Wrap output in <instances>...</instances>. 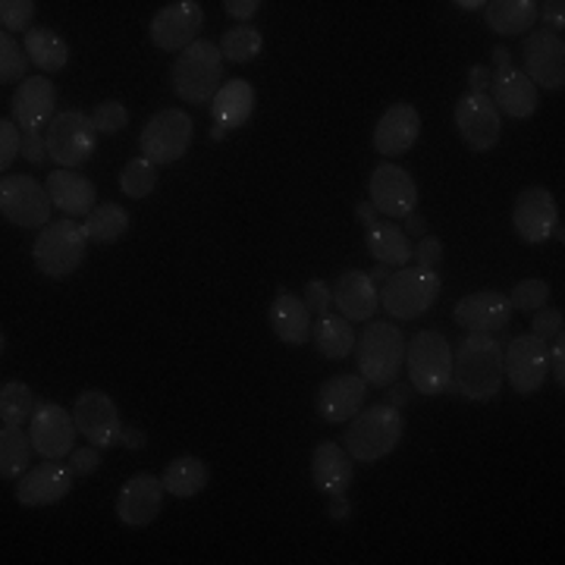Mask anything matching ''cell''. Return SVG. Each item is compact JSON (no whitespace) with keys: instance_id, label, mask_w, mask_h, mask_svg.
Instances as JSON below:
<instances>
[{"instance_id":"cell-1","label":"cell","mask_w":565,"mask_h":565,"mask_svg":"<svg viewBox=\"0 0 565 565\" xmlns=\"http://www.w3.org/2000/svg\"><path fill=\"white\" fill-rule=\"evenodd\" d=\"M505 381L503 345L487 333H468L459 349H452V384L471 403H487L500 393Z\"/></svg>"},{"instance_id":"cell-2","label":"cell","mask_w":565,"mask_h":565,"mask_svg":"<svg viewBox=\"0 0 565 565\" xmlns=\"http://www.w3.org/2000/svg\"><path fill=\"white\" fill-rule=\"evenodd\" d=\"M405 418L396 405H371L359 412L343 434L352 462H381L403 440Z\"/></svg>"},{"instance_id":"cell-3","label":"cell","mask_w":565,"mask_h":565,"mask_svg":"<svg viewBox=\"0 0 565 565\" xmlns=\"http://www.w3.org/2000/svg\"><path fill=\"white\" fill-rule=\"evenodd\" d=\"M359 377L367 386H393L405 367V333L396 323L371 321L359 337Z\"/></svg>"},{"instance_id":"cell-4","label":"cell","mask_w":565,"mask_h":565,"mask_svg":"<svg viewBox=\"0 0 565 565\" xmlns=\"http://www.w3.org/2000/svg\"><path fill=\"white\" fill-rule=\"evenodd\" d=\"M223 85L221 44L199 39L173 63V92L185 104H207Z\"/></svg>"},{"instance_id":"cell-5","label":"cell","mask_w":565,"mask_h":565,"mask_svg":"<svg viewBox=\"0 0 565 565\" xmlns=\"http://www.w3.org/2000/svg\"><path fill=\"white\" fill-rule=\"evenodd\" d=\"M85 248H88V233L85 223L63 217L57 223H47L35 236L32 245V258L44 277L51 280H66L73 277L85 262Z\"/></svg>"},{"instance_id":"cell-6","label":"cell","mask_w":565,"mask_h":565,"mask_svg":"<svg viewBox=\"0 0 565 565\" xmlns=\"http://www.w3.org/2000/svg\"><path fill=\"white\" fill-rule=\"evenodd\" d=\"M408 381L422 396H440L452 384V345L440 330H422L405 345Z\"/></svg>"},{"instance_id":"cell-7","label":"cell","mask_w":565,"mask_h":565,"mask_svg":"<svg viewBox=\"0 0 565 565\" xmlns=\"http://www.w3.org/2000/svg\"><path fill=\"white\" fill-rule=\"evenodd\" d=\"M444 280L437 270H424V267H399L396 274H390V280L381 289V305L390 318L396 321H415L424 311H430L434 302L440 299Z\"/></svg>"},{"instance_id":"cell-8","label":"cell","mask_w":565,"mask_h":565,"mask_svg":"<svg viewBox=\"0 0 565 565\" xmlns=\"http://www.w3.org/2000/svg\"><path fill=\"white\" fill-rule=\"evenodd\" d=\"M44 145H47V158L63 167V170H76L85 161H92L95 148H98V129L88 114L82 110H61L51 126L44 129Z\"/></svg>"},{"instance_id":"cell-9","label":"cell","mask_w":565,"mask_h":565,"mask_svg":"<svg viewBox=\"0 0 565 565\" xmlns=\"http://www.w3.org/2000/svg\"><path fill=\"white\" fill-rule=\"evenodd\" d=\"M192 136H195V122L185 110H161L154 114L151 120L145 122L141 129V158L151 161L154 167H163V163H177L180 158H185L189 145H192Z\"/></svg>"},{"instance_id":"cell-10","label":"cell","mask_w":565,"mask_h":565,"mask_svg":"<svg viewBox=\"0 0 565 565\" xmlns=\"http://www.w3.org/2000/svg\"><path fill=\"white\" fill-rule=\"evenodd\" d=\"M51 195L47 189L35 182L32 177H3L0 182V211L3 221H10L13 226L22 230H44L51 223Z\"/></svg>"},{"instance_id":"cell-11","label":"cell","mask_w":565,"mask_h":565,"mask_svg":"<svg viewBox=\"0 0 565 565\" xmlns=\"http://www.w3.org/2000/svg\"><path fill=\"white\" fill-rule=\"evenodd\" d=\"M503 371L515 393L531 396L544 386L550 374V345L537 337H515L503 349Z\"/></svg>"},{"instance_id":"cell-12","label":"cell","mask_w":565,"mask_h":565,"mask_svg":"<svg viewBox=\"0 0 565 565\" xmlns=\"http://www.w3.org/2000/svg\"><path fill=\"white\" fill-rule=\"evenodd\" d=\"M367 192H371V204L377 207V214H384L390 221L408 217L418 207V185L399 163L374 167V173L367 180Z\"/></svg>"},{"instance_id":"cell-13","label":"cell","mask_w":565,"mask_h":565,"mask_svg":"<svg viewBox=\"0 0 565 565\" xmlns=\"http://www.w3.org/2000/svg\"><path fill=\"white\" fill-rule=\"evenodd\" d=\"M73 418L79 434L92 446H117L122 437V422L117 403L104 390H82L73 405Z\"/></svg>"},{"instance_id":"cell-14","label":"cell","mask_w":565,"mask_h":565,"mask_svg":"<svg viewBox=\"0 0 565 565\" xmlns=\"http://www.w3.org/2000/svg\"><path fill=\"white\" fill-rule=\"evenodd\" d=\"M76 418L57 403H39L35 415H32V446L39 452L41 459H66L76 446Z\"/></svg>"},{"instance_id":"cell-15","label":"cell","mask_w":565,"mask_h":565,"mask_svg":"<svg viewBox=\"0 0 565 565\" xmlns=\"http://www.w3.org/2000/svg\"><path fill=\"white\" fill-rule=\"evenodd\" d=\"M527 79L534 88H563L565 85V41L559 32H531L522 44Z\"/></svg>"},{"instance_id":"cell-16","label":"cell","mask_w":565,"mask_h":565,"mask_svg":"<svg viewBox=\"0 0 565 565\" xmlns=\"http://www.w3.org/2000/svg\"><path fill=\"white\" fill-rule=\"evenodd\" d=\"M456 129L471 151H490L497 148L500 132H503V117L493 107L490 95H475L468 92L456 104Z\"/></svg>"},{"instance_id":"cell-17","label":"cell","mask_w":565,"mask_h":565,"mask_svg":"<svg viewBox=\"0 0 565 565\" xmlns=\"http://www.w3.org/2000/svg\"><path fill=\"white\" fill-rule=\"evenodd\" d=\"M204 10L202 3L195 0H177V3H167L163 10H158V17L151 20V41L161 47V51H185L189 44L199 41L202 32Z\"/></svg>"},{"instance_id":"cell-18","label":"cell","mask_w":565,"mask_h":565,"mask_svg":"<svg viewBox=\"0 0 565 565\" xmlns=\"http://www.w3.org/2000/svg\"><path fill=\"white\" fill-rule=\"evenodd\" d=\"M556 199L544 185H527L519 192L515 207H512V226L525 243H546L556 233Z\"/></svg>"},{"instance_id":"cell-19","label":"cell","mask_w":565,"mask_h":565,"mask_svg":"<svg viewBox=\"0 0 565 565\" xmlns=\"http://www.w3.org/2000/svg\"><path fill=\"white\" fill-rule=\"evenodd\" d=\"M73 471L70 465L57 459H44L41 465H32L20 481H17V500L25 509H39V505H57L73 490Z\"/></svg>"},{"instance_id":"cell-20","label":"cell","mask_w":565,"mask_h":565,"mask_svg":"<svg viewBox=\"0 0 565 565\" xmlns=\"http://www.w3.org/2000/svg\"><path fill=\"white\" fill-rule=\"evenodd\" d=\"M163 481L158 475H132L126 484H122L120 497H117V515H120L122 525L129 527H148L163 509Z\"/></svg>"},{"instance_id":"cell-21","label":"cell","mask_w":565,"mask_h":565,"mask_svg":"<svg viewBox=\"0 0 565 565\" xmlns=\"http://www.w3.org/2000/svg\"><path fill=\"white\" fill-rule=\"evenodd\" d=\"M57 117V88L47 76H32L13 95V122L22 132H44Z\"/></svg>"},{"instance_id":"cell-22","label":"cell","mask_w":565,"mask_h":565,"mask_svg":"<svg viewBox=\"0 0 565 565\" xmlns=\"http://www.w3.org/2000/svg\"><path fill=\"white\" fill-rule=\"evenodd\" d=\"M364 399H367V384L359 374H340L323 381L318 390V415L327 424H349L359 412H362Z\"/></svg>"},{"instance_id":"cell-23","label":"cell","mask_w":565,"mask_h":565,"mask_svg":"<svg viewBox=\"0 0 565 565\" xmlns=\"http://www.w3.org/2000/svg\"><path fill=\"white\" fill-rule=\"evenodd\" d=\"M44 189H47V195H51V202L57 211H63L70 221H76V217H88L95 207H98V189H95V182L88 180V177H82L76 170H51L47 173V180H44Z\"/></svg>"},{"instance_id":"cell-24","label":"cell","mask_w":565,"mask_h":565,"mask_svg":"<svg viewBox=\"0 0 565 565\" xmlns=\"http://www.w3.org/2000/svg\"><path fill=\"white\" fill-rule=\"evenodd\" d=\"M509 315H512L509 299H505L503 292H497V289L471 292V296L459 299L456 311H452L456 323L465 327L468 333H487V337L503 330L505 323H509Z\"/></svg>"},{"instance_id":"cell-25","label":"cell","mask_w":565,"mask_h":565,"mask_svg":"<svg viewBox=\"0 0 565 565\" xmlns=\"http://www.w3.org/2000/svg\"><path fill=\"white\" fill-rule=\"evenodd\" d=\"M422 136V117L412 104H393L374 126V148L381 158H399Z\"/></svg>"},{"instance_id":"cell-26","label":"cell","mask_w":565,"mask_h":565,"mask_svg":"<svg viewBox=\"0 0 565 565\" xmlns=\"http://www.w3.org/2000/svg\"><path fill=\"white\" fill-rule=\"evenodd\" d=\"M490 88H493V98H490L493 107L500 114H505V117H512V120H527L541 107L534 82L527 79L522 70H515V66H509L503 73H493V85Z\"/></svg>"},{"instance_id":"cell-27","label":"cell","mask_w":565,"mask_h":565,"mask_svg":"<svg viewBox=\"0 0 565 565\" xmlns=\"http://www.w3.org/2000/svg\"><path fill=\"white\" fill-rule=\"evenodd\" d=\"M333 305L340 308L345 321H371L381 308L377 282L364 270H345L343 277L333 282Z\"/></svg>"},{"instance_id":"cell-28","label":"cell","mask_w":565,"mask_h":565,"mask_svg":"<svg viewBox=\"0 0 565 565\" xmlns=\"http://www.w3.org/2000/svg\"><path fill=\"white\" fill-rule=\"evenodd\" d=\"M352 456L345 452V446L323 440L311 452V481L327 497H340L352 484Z\"/></svg>"},{"instance_id":"cell-29","label":"cell","mask_w":565,"mask_h":565,"mask_svg":"<svg viewBox=\"0 0 565 565\" xmlns=\"http://www.w3.org/2000/svg\"><path fill=\"white\" fill-rule=\"evenodd\" d=\"M270 330L274 337L286 345H305L311 340V311L299 296L292 292H280L270 302Z\"/></svg>"},{"instance_id":"cell-30","label":"cell","mask_w":565,"mask_h":565,"mask_svg":"<svg viewBox=\"0 0 565 565\" xmlns=\"http://www.w3.org/2000/svg\"><path fill=\"white\" fill-rule=\"evenodd\" d=\"M252 110H255V88H252V82L245 79L223 82L221 92L211 102L214 126H221L226 132L230 129H239L243 122H248Z\"/></svg>"},{"instance_id":"cell-31","label":"cell","mask_w":565,"mask_h":565,"mask_svg":"<svg viewBox=\"0 0 565 565\" xmlns=\"http://www.w3.org/2000/svg\"><path fill=\"white\" fill-rule=\"evenodd\" d=\"M364 245H367L371 258L377 264H386V267H408V262H412L408 236H405L396 223H371L367 226V236H364Z\"/></svg>"},{"instance_id":"cell-32","label":"cell","mask_w":565,"mask_h":565,"mask_svg":"<svg viewBox=\"0 0 565 565\" xmlns=\"http://www.w3.org/2000/svg\"><path fill=\"white\" fill-rule=\"evenodd\" d=\"M484 20L490 32L497 35H522L534 29L537 20V3L534 0H490L484 3Z\"/></svg>"},{"instance_id":"cell-33","label":"cell","mask_w":565,"mask_h":565,"mask_svg":"<svg viewBox=\"0 0 565 565\" xmlns=\"http://www.w3.org/2000/svg\"><path fill=\"white\" fill-rule=\"evenodd\" d=\"M311 340H315V349L321 352L323 359L330 362H343L345 355L355 349L359 337L352 330V321H345L343 315H323L318 318V323L311 327Z\"/></svg>"},{"instance_id":"cell-34","label":"cell","mask_w":565,"mask_h":565,"mask_svg":"<svg viewBox=\"0 0 565 565\" xmlns=\"http://www.w3.org/2000/svg\"><path fill=\"white\" fill-rule=\"evenodd\" d=\"M22 47L29 54V61L39 66L41 73H57L70 61V44L54 32V29H29L22 35Z\"/></svg>"},{"instance_id":"cell-35","label":"cell","mask_w":565,"mask_h":565,"mask_svg":"<svg viewBox=\"0 0 565 565\" xmlns=\"http://www.w3.org/2000/svg\"><path fill=\"white\" fill-rule=\"evenodd\" d=\"M161 481L170 497H180V500L195 497L207 487V465L202 459H195V456H180V459H173L163 468Z\"/></svg>"},{"instance_id":"cell-36","label":"cell","mask_w":565,"mask_h":565,"mask_svg":"<svg viewBox=\"0 0 565 565\" xmlns=\"http://www.w3.org/2000/svg\"><path fill=\"white\" fill-rule=\"evenodd\" d=\"M32 437L22 434L20 427L3 424L0 430V478L3 481H20L32 462Z\"/></svg>"},{"instance_id":"cell-37","label":"cell","mask_w":565,"mask_h":565,"mask_svg":"<svg viewBox=\"0 0 565 565\" xmlns=\"http://www.w3.org/2000/svg\"><path fill=\"white\" fill-rule=\"evenodd\" d=\"M129 223H132V217H129L126 207H120L117 202H107L98 204V207L85 217V233H88L92 243H120L122 236H126V230H129Z\"/></svg>"},{"instance_id":"cell-38","label":"cell","mask_w":565,"mask_h":565,"mask_svg":"<svg viewBox=\"0 0 565 565\" xmlns=\"http://www.w3.org/2000/svg\"><path fill=\"white\" fill-rule=\"evenodd\" d=\"M35 408H39V399L22 381L3 384V390H0V418H3V424L22 427L25 422H32Z\"/></svg>"},{"instance_id":"cell-39","label":"cell","mask_w":565,"mask_h":565,"mask_svg":"<svg viewBox=\"0 0 565 565\" xmlns=\"http://www.w3.org/2000/svg\"><path fill=\"white\" fill-rule=\"evenodd\" d=\"M262 47H264L262 32H258V29H252V25H236V29L223 32V39H221L223 61H233V63L255 61V57L262 54Z\"/></svg>"},{"instance_id":"cell-40","label":"cell","mask_w":565,"mask_h":565,"mask_svg":"<svg viewBox=\"0 0 565 565\" xmlns=\"http://www.w3.org/2000/svg\"><path fill=\"white\" fill-rule=\"evenodd\" d=\"M154 185H158V167H154L151 161L136 158V161H129L126 167H122V173H120L122 195H129V199H148V195L154 192Z\"/></svg>"},{"instance_id":"cell-41","label":"cell","mask_w":565,"mask_h":565,"mask_svg":"<svg viewBox=\"0 0 565 565\" xmlns=\"http://www.w3.org/2000/svg\"><path fill=\"white\" fill-rule=\"evenodd\" d=\"M29 54L10 32H0V82H25Z\"/></svg>"},{"instance_id":"cell-42","label":"cell","mask_w":565,"mask_h":565,"mask_svg":"<svg viewBox=\"0 0 565 565\" xmlns=\"http://www.w3.org/2000/svg\"><path fill=\"white\" fill-rule=\"evenodd\" d=\"M509 299V308L522 311V315H534L537 308H544L550 302V286L544 280H522L512 286V292L505 296Z\"/></svg>"},{"instance_id":"cell-43","label":"cell","mask_w":565,"mask_h":565,"mask_svg":"<svg viewBox=\"0 0 565 565\" xmlns=\"http://www.w3.org/2000/svg\"><path fill=\"white\" fill-rule=\"evenodd\" d=\"M35 3L32 0H3L0 3V22H3V32H25L32 20H35Z\"/></svg>"},{"instance_id":"cell-44","label":"cell","mask_w":565,"mask_h":565,"mask_svg":"<svg viewBox=\"0 0 565 565\" xmlns=\"http://www.w3.org/2000/svg\"><path fill=\"white\" fill-rule=\"evenodd\" d=\"M92 122H95V129L104 132V136H117V132L126 129V122H129V110L122 107V102H104L95 107Z\"/></svg>"},{"instance_id":"cell-45","label":"cell","mask_w":565,"mask_h":565,"mask_svg":"<svg viewBox=\"0 0 565 565\" xmlns=\"http://www.w3.org/2000/svg\"><path fill=\"white\" fill-rule=\"evenodd\" d=\"M22 154V129L13 120H0V170L7 177V170Z\"/></svg>"},{"instance_id":"cell-46","label":"cell","mask_w":565,"mask_h":565,"mask_svg":"<svg viewBox=\"0 0 565 565\" xmlns=\"http://www.w3.org/2000/svg\"><path fill=\"white\" fill-rule=\"evenodd\" d=\"M563 333V311L559 308H537L534 315H531V337H537V340H556Z\"/></svg>"},{"instance_id":"cell-47","label":"cell","mask_w":565,"mask_h":565,"mask_svg":"<svg viewBox=\"0 0 565 565\" xmlns=\"http://www.w3.org/2000/svg\"><path fill=\"white\" fill-rule=\"evenodd\" d=\"M412 258H415V267L437 270V264L444 262V243L437 236H422L418 245L412 248Z\"/></svg>"},{"instance_id":"cell-48","label":"cell","mask_w":565,"mask_h":565,"mask_svg":"<svg viewBox=\"0 0 565 565\" xmlns=\"http://www.w3.org/2000/svg\"><path fill=\"white\" fill-rule=\"evenodd\" d=\"M305 305H308V311L311 315H330V305H333V289L327 286L323 280H308L305 282Z\"/></svg>"},{"instance_id":"cell-49","label":"cell","mask_w":565,"mask_h":565,"mask_svg":"<svg viewBox=\"0 0 565 565\" xmlns=\"http://www.w3.org/2000/svg\"><path fill=\"white\" fill-rule=\"evenodd\" d=\"M102 468V456H98V446H88V449H73L70 452V471L76 478H88Z\"/></svg>"},{"instance_id":"cell-50","label":"cell","mask_w":565,"mask_h":565,"mask_svg":"<svg viewBox=\"0 0 565 565\" xmlns=\"http://www.w3.org/2000/svg\"><path fill=\"white\" fill-rule=\"evenodd\" d=\"M22 158L39 167L47 161V145H44V132H22Z\"/></svg>"},{"instance_id":"cell-51","label":"cell","mask_w":565,"mask_h":565,"mask_svg":"<svg viewBox=\"0 0 565 565\" xmlns=\"http://www.w3.org/2000/svg\"><path fill=\"white\" fill-rule=\"evenodd\" d=\"M223 10H226L233 20H252V17L262 10V3H258V0H226Z\"/></svg>"},{"instance_id":"cell-52","label":"cell","mask_w":565,"mask_h":565,"mask_svg":"<svg viewBox=\"0 0 565 565\" xmlns=\"http://www.w3.org/2000/svg\"><path fill=\"white\" fill-rule=\"evenodd\" d=\"M537 17H544V20L550 22V29H563V25H565V3H556V0L537 3Z\"/></svg>"},{"instance_id":"cell-53","label":"cell","mask_w":565,"mask_h":565,"mask_svg":"<svg viewBox=\"0 0 565 565\" xmlns=\"http://www.w3.org/2000/svg\"><path fill=\"white\" fill-rule=\"evenodd\" d=\"M550 367H553V374H556V381H559V386L565 384V345H563V333L553 340V345H550Z\"/></svg>"},{"instance_id":"cell-54","label":"cell","mask_w":565,"mask_h":565,"mask_svg":"<svg viewBox=\"0 0 565 565\" xmlns=\"http://www.w3.org/2000/svg\"><path fill=\"white\" fill-rule=\"evenodd\" d=\"M468 85H471V92H475V95H487V88L493 85V73H490L487 66H471V73H468Z\"/></svg>"},{"instance_id":"cell-55","label":"cell","mask_w":565,"mask_h":565,"mask_svg":"<svg viewBox=\"0 0 565 565\" xmlns=\"http://www.w3.org/2000/svg\"><path fill=\"white\" fill-rule=\"evenodd\" d=\"M345 515H349V503H345V493H340V497H330V519L343 522Z\"/></svg>"},{"instance_id":"cell-56","label":"cell","mask_w":565,"mask_h":565,"mask_svg":"<svg viewBox=\"0 0 565 565\" xmlns=\"http://www.w3.org/2000/svg\"><path fill=\"white\" fill-rule=\"evenodd\" d=\"M355 214H359V221H364V226H371V223H377V207L371 202H359L355 207Z\"/></svg>"},{"instance_id":"cell-57","label":"cell","mask_w":565,"mask_h":565,"mask_svg":"<svg viewBox=\"0 0 565 565\" xmlns=\"http://www.w3.org/2000/svg\"><path fill=\"white\" fill-rule=\"evenodd\" d=\"M120 444H126L129 449H141V446H145V437H141V430H132V427H126V430H122Z\"/></svg>"},{"instance_id":"cell-58","label":"cell","mask_w":565,"mask_h":565,"mask_svg":"<svg viewBox=\"0 0 565 565\" xmlns=\"http://www.w3.org/2000/svg\"><path fill=\"white\" fill-rule=\"evenodd\" d=\"M405 221H408V233H412V236H422V233H427V223H424L422 214H408Z\"/></svg>"},{"instance_id":"cell-59","label":"cell","mask_w":565,"mask_h":565,"mask_svg":"<svg viewBox=\"0 0 565 565\" xmlns=\"http://www.w3.org/2000/svg\"><path fill=\"white\" fill-rule=\"evenodd\" d=\"M493 63H497V73L509 70V66H512V61H509V51H505V47H493Z\"/></svg>"},{"instance_id":"cell-60","label":"cell","mask_w":565,"mask_h":565,"mask_svg":"<svg viewBox=\"0 0 565 565\" xmlns=\"http://www.w3.org/2000/svg\"><path fill=\"white\" fill-rule=\"evenodd\" d=\"M367 277H371L374 282H386V280H390V267H386V264H377V267H374V270H371Z\"/></svg>"},{"instance_id":"cell-61","label":"cell","mask_w":565,"mask_h":565,"mask_svg":"<svg viewBox=\"0 0 565 565\" xmlns=\"http://www.w3.org/2000/svg\"><path fill=\"white\" fill-rule=\"evenodd\" d=\"M386 390H393V403L390 405H396V408H399V405L405 403V399H408V390H405V386H386Z\"/></svg>"},{"instance_id":"cell-62","label":"cell","mask_w":565,"mask_h":565,"mask_svg":"<svg viewBox=\"0 0 565 565\" xmlns=\"http://www.w3.org/2000/svg\"><path fill=\"white\" fill-rule=\"evenodd\" d=\"M456 7H462V10H478V7H484L481 0H459Z\"/></svg>"},{"instance_id":"cell-63","label":"cell","mask_w":565,"mask_h":565,"mask_svg":"<svg viewBox=\"0 0 565 565\" xmlns=\"http://www.w3.org/2000/svg\"><path fill=\"white\" fill-rule=\"evenodd\" d=\"M223 136H226V129H221V126H214V129H211V139L214 141H221Z\"/></svg>"}]
</instances>
